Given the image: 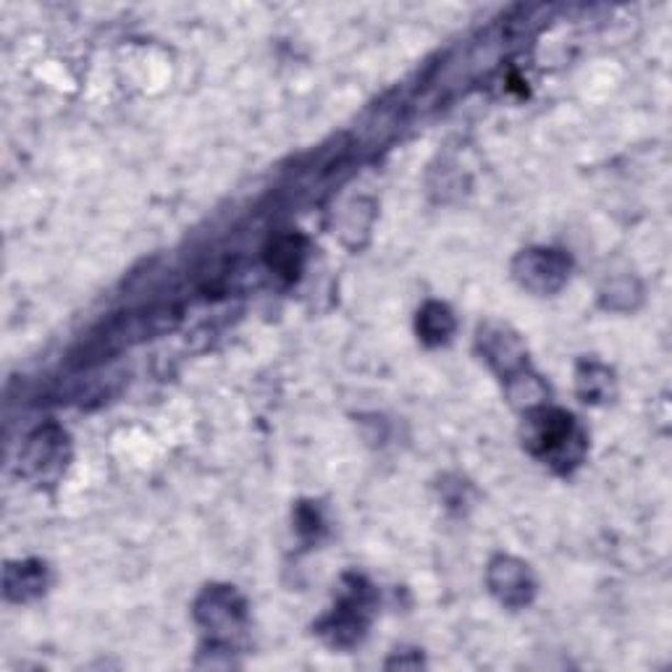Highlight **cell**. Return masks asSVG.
<instances>
[{
	"instance_id": "2",
	"label": "cell",
	"mask_w": 672,
	"mask_h": 672,
	"mask_svg": "<svg viewBox=\"0 0 672 672\" xmlns=\"http://www.w3.org/2000/svg\"><path fill=\"white\" fill-rule=\"evenodd\" d=\"M564 273H568V260L552 250H534L520 255V260H517V279L530 289H539V292H552L560 287Z\"/></svg>"
},
{
	"instance_id": "3",
	"label": "cell",
	"mask_w": 672,
	"mask_h": 672,
	"mask_svg": "<svg viewBox=\"0 0 672 672\" xmlns=\"http://www.w3.org/2000/svg\"><path fill=\"white\" fill-rule=\"evenodd\" d=\"M481 349L489 362H494L500 371L513 373L515 368L523 366L526 360V349H523L520 339L509 334L504 326H486L481 328Z\"/></svg>"
},
{
	"instance_id": "5",
	"label": "cell",
	"mask_w": 672,
	"mask_h": 672,
	"mask_svg": "<svg viewBox=\"0 0 672 672\" xmlns=\"http://www.w3.org/2000/svg\"><path fill=\"white\" fill-rule=\"evenodd\" d=\"M452 328H455L452 315H449L445 305H436V302L426 305V311H423L418 318V332L423 334V339L426 341L447 339V336L452 334Z\"/></svg>"
},
{
	"instance_id": "1",
	"label": "cell",
	"mask_w": 672,
	"mask_h": 672,
	"mask_svg": "<svg viewBox=\"0 0 672 672\" xmlns=\"http://www.w3.org/2000/svg\"><path fill=\"white\" fill-rule=\"evenodd\" d=\"M526 445L534 455L544 457L547 462H578L583 455V436L575 428L570 415L560 410H541L530 415L526 426Z\"/></svg>"
},
{
	"instance_id": "4",
	"label": "cell",
	"mask_w": 672,
	"mask_h": 672,
	"mask_svg": "<svg viewBox=\"0 0 672 672\" xmlns=\"http://www.w3.org/2000/svg\"><path fill=\"white\" fill-rule=\"evenodd\" d=\"M492 589L500 594L502 602L507 604H523L530 600L534 591V581H530L528 570L520 562L513 560H496L492 564Z\"/></svg>"
}]
</instances>
